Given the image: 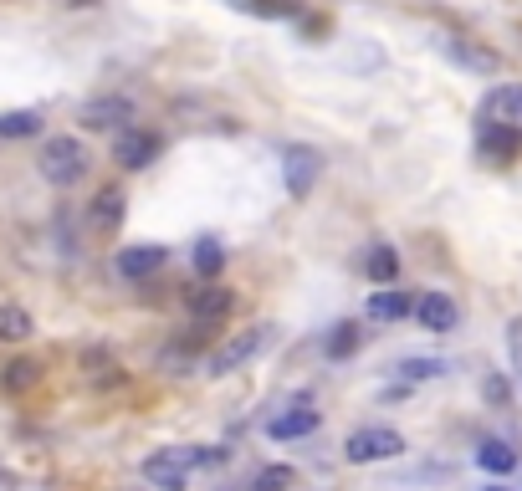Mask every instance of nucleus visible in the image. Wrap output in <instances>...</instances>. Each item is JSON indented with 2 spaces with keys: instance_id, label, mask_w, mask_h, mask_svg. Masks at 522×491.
Returning a JSON list of instances; mask_svg holds the SVG:
<instances>
[{
  "instance_id": "nucleus-8",
  "label": "nucleus",
  "mask_w": 522,
  "mask_h": 491,
  "mask_svg": "<svg viewBox=\"0 0 522 491\" xmlns=\"http://www.w3.org/2000/svg\"><path fill=\"white\" fill-rule=\"evenodd\" d=\"M154 154H159V139H154V133H144V128H118L113 159H118L123 169H144V164H154Z\"/></svg>"
},
{
  "instance_id": "nucleus-18",
  "label": "nucleus",
  "mask_w": 522,
  "mask_h": 491,
  "mask_svg": "<svg viewBox=\"0 0 522 491\" xmlns=\"http://www.w3.org/2000/svg\"><path fill=\"white\" fill-rule=\"evenodd\" d=\"M236 11H246V16H261V21H287V16H297V0H231Z\"/></svg>"
},
{
  "instance_id": "nucleus-25",
  "label": "nucleus",
  "mask_w": 522,
  "mask_h": 491,
  "mask_svg": "<svg viewBox=\"0 0 522 491\" xmlns=\"http://www.w3.org/2000/svg\"><path fill=\"white\" fill-rule=\"evenodd\" d=\"M354 343H359V328L354 323H338V333L328 338V353H333V359H343V353H354Z\"/></svg>"
},
{
  "instance_id": "nucleus-2",
  "label": "nucleus",
  "mask_w": 522,
  "mask_h": 491,
  "mask_svg": "<svg viewBox=\"0 0 522 491\" xmlns=\"http://www.w3.org/2000/svg\"><path fill=\"white\" fill-rule=\"evenodd\" d=\"M221 461V451H154L144 461V476L159 486V491H185L190 486V471L200 466H215Z\"/></svg>"
},
{
  "instance_id": "nucleus-12",
  "label": "nucleus",
  "mask_w": 522,
  "mask_h": 491,
  "mask_svg": "<svg viewBox=\"0 0 522 491\" xmlns=\"http://www.w3.org/2000/svg\"><path fill=\"white\" fill-rule=\"evenodd\" d=\"M415 312V297L405 292V287H379L374 297H369V318L374 323H405Z\"/></svg>"
},
{
  "instance_id": "nucleus-15",
  "label": "nucleus",
  "mask_w": 522,
  "mask_h": 491,
  "mask_svg": "<svg viewBox=\"0 0 522 491\" xmlns=\"http://www.w3.org/2000/svg\"><path fill=\"white\" fill-rule=\"evenodd\" d=\"M31 338V312L16 302H0V343H21Z\"/></svg>"
},
{
  "instance_id": "nucleus-16",
  "label": "nucleus",
  "mask_w": 522,
  "mask_h": 491,
  "mask_svg": "<svg viewBox=\"0 0 522 491\" xmlns=\"http://www.w3.org/2000/svg\"><path fill=\"white\" fill-rule=\"evenodd\" d=\"M118 220H123V190H98V200H93V226L98 231H113L118 226Z\"/></svg>"
},
{
  "instance_id": "nucleus-1",
  "label": "nucleus",
  "mask_w": 522,
  "mask_h": 491,
  "mask_svg": "<svg viewBox=\"0 0 522 491\" xmlns=\"http://www.w3.org/2000/svg\"><path fill=\"white\" fill-rule=\"evenodd\" d=\"M87 164H93V154H87V144L72 139V133H57V139L41 144V180L57 185V190H72L77 180H87Z\"/></svg>"
},
{
  "instance_id": "nucleus-5",
  "label": "nucleus",
  "mask_w": 522,
  "mask_h": 491,
  "mask_svg": "<svg viewBox=\"0 0 522 491\" xmlns=\"http://www.w3.org/2000/svg\"><path fill=\"white\" fill-rule=\"evenodd\" d=\"M267 338H272V328L267 323H256V328H246L241 338H231L226 348H215V359H210V374H231V369H241L251 353H261L267 348Z\"/></svg>"
},
{
  "instance_id": "nucleus-11",
  "label": "nucleus",
  "mask_w": 522,
  "mask_h": 491,
  "mask_svg": "<svg viewBox=\"0 0 522 491\" xmlns=\"http://www.w3.org/2000/svg\"><path fill=\"white\" fill-rule=\"evenodd\" d=\"M231 307H236V292H231V287L205 282V287H195V292H190V312H195L200 323H221Z\"/></svg>"
},
{
  "instance_id": "nucleus-24",
  "label": "nucleus",
  "mask_w": 522,
  "mask_h": 491,
  "mask_svg": "<svg viewBox=\"0 0 522 491\" xmlns=\"http://www.w3.org/2000/svg\"><path fill=\"white\" fill-rule=\"evenodd\" d=\"M36 379H41V369H36L31 359H16V364L6 369V389H31Z\"/></svg>"
},
{
  "instance_id": "nucleus-9",
  "label": "nucleus",
  "mask_w": 522,
  "mask_h": 491,
  "mask_svg": "<svg viewBox=\"0 0 522 491\" xmlns=\"http://www.w3.org/2000/svg\"><path fill=\"white\" fill-rule=\"evenodd\" d=\"M415 318H420V328H430V333H451V328L461 323V307H456V297H446V292H425V297H415Z\"/></svg>"
},
{
  "instance_id": "nucleus-28",
  "label": "nucleus",
  "mask_w": 522,
  "mask_h": 491,
  "mask_svg": "<svg viewBox=\"0 0 522 491\" xmlns=\"http://www.w3.org/2000/svg\"><path fill=\"white\" fill-rule=\"evenodd\" d=\"M487 491H507V486H487Z\"/></svg>"
},
{
  "instance_id": "nucleus-26",
  "label": "nucleus",
  "mask_w": 522,
  "mask_h": 491,
  "mask_svg": "<svg viewBox=\"0 0 522 491\" xmlns=\"http://www.w3.org/2000/svg\"><path fill=\"white\" fill-rule=\"evenodd\" d=\"M400 374H405V379H435V374H446V364H441V359H405Z\"/></svg>"
},
{
  "instance_id": "nucleus-17",
  "label": "nucleus",
  "mask_w": 522,
  "mask_h": 491,
  "mask_svg": "<svg viewBox=\"0 0 522 491\" xmlns=\"http://www.w3.org/2000/svg\"><path fill=\"white\" fill-rule=\"evenodd\" d=\"M364 272H369L379 287L395 282V277H400V256H395V246H374V251H369V261H364Z\"/></svg>"
},
{
  "instance_id": "nucleus-7",
  "label": "nucleus",
  "mask_w": 522,
  "mask_h": 491,
  "mask_svg": "<svg viewBox=\"0 0 522 491\" xmlns=\"http://www.w3.org/2000/svg\"><path fill=\"white\" fill-rule=\"evenodd\" d=\"M169 261V251L164 246H123L118 256H113V272L123 277V282H144V277H154L159 266Z\"/></svg>"
},
{
  "instance_id": "nucleus-21",
  "label": "nucleus",
  "mask_w": 522,
  "mask_h": 491,
  "mask_svg": "<svg viewBox=\"0 0 522 491\" xmlns=\"http://www.w3.org/2000/svg\"><path fill=\"white\" fill-rule=\"evenodd\" d=\"M292 486H297V471L292 466H261L256 481H251V491H292Z\"/></svg>"
},
{
  "instance_id": "nucleus-3",
  "label": "nucleus",
  "mask_w": 522,
  "mask_h": 491,
  "mask_svg": "<svg viewBox=\"0 0 522 491\" xmlns=\"http://www.w3.org/2000/svg\"><path fill=\"white\" fill-rule=\"evenodd\" d=\"M400 451H405V440L389 425H364V430L348 435V445H343V456L354 461V466H374V461H389V456H400Z\"/></svg>"
},
{
  "instance_id": "nucleus-10",
  "label": "nucleus",
  "mask_w": 522,
  "mask_h": 491,
  "mask_svg": "<svg viewBox=\"0 0 522 491\" xmlns=\"http://www.w3.org/2000/svg\"><path fill=\"white\" fill-rule=\"evenodd\" d=\"M476 149H482V159H492V164H512L522 154V133L517 128L482 123V133H476Z\"/></svg>"
},
{
  "instance_id": "nucleus-19",
  "label": "nucleus",
  "mask_w": 522,
  "mask_h": 491,
  "mask_svg": "<svg viewBox=\"0 0 522 491\" xmlns=\"http://www.w3.org/2000/svg\"><path fill=\"white\" fill-rule=\"evenodd\" d=\"M451 57H456V62H466L471 72H497V67H502V57H497V52L471 47V41H451Z\"/></svg>"
},
{
  "instance_id": "nucleus-4",
  "label": "nucleus",
  "mask_w": 522,
  "mask_h": 491,
  "mask_svg": "<svg viewBox=\"0 0 522 491\" xmlns=\"http://www.w3.org/2000/svg\"><path fill=\"white\" fill-rule=\"evenodd\" d=\"M282 174H287V195L292 200H302L313 185H318V174H323V159H318V149H308V144H292L287 154H282Z\"/></svg>"
},
{
  "instance_id": "nucleus-14",
  "label": "nucleus",
  "mask_w": 522,
  "mask_h": 491,
  "mask_svg": "<svg viewBox=\"0 0 522 491\" xmlns=\"http://www.w3.org/2000/svg\"><path fill=\"white\" fill-rule=\"evenodd\" d=\"M476 466H487V471L507 476V471L517 466V451H512L507 440H482V445H476Z\"/></svg>"
},
{
  "instance_id": "nucleus-13",
  "label": "nucleus",
  "mask_w": 522,
  "mask_h": 491,
  "mask_svg": "<svg viewBox=\"0 0 522 491\" xmlns=\"http://www.w3.org/2000/svg\"><path fill=\"white\" fill-rule=\"evenodd\" d=\"M313 430H318V410H308V405H292V410L267 420L272 440H297V435H313Z\"/></svg>"
},
{
  "instance_id": "nucleus-23",
  "label": "nucleus",
  "mask_w": 522,
  "mask_h": 491,
  "mask_svg": "<svg viewBox=\"0 0 522 491\" xmlns=\"http://www.w3.org/2000/svg\"><path fill=\"white\" fill-rule=\"evenodd\" d=\"M221 261H226L221 241H210V236H205V241L195 246V272H200V277H215V272H221Z\"/></svg>"
},
{
  "instance_id": "nucleus-27",
  "label": "nucleus",
  "mask_w": 522,
  "mask_h": 491,
  "mask_svg": "<svg viewBox=\"0 0 522 491\" xmlns=\"http://www.w3.org/2000/svg\"><path fill=\"white\" fill-rule=\"evenodd\" d=\"M487 394H492V405H507V384L502 379H487Z\"/></svg>"
},
{
  "instance_id": "nucleus-6",
  "label": "nucleus",
  "mask_w": 522,
  "mask_h": 491,
  "mask_svg": "<svg viewBox=\"0 0 522 491\" xmlns=\"http://www.w3.org/2000/svg\"><path fill=\"white\" fill-rule=\"evenodd\" d=\"M482 123H497V128H517L522 133V82H502L482 98Z\"/></svg>"
},
{
  "instance_id": "nucleus-22",
  "label": "nucleus",
  "mask_w": 522,
  "mask_h": 491,
  "mask_svg": "<svg viewBox=\"0 0 522 491\" xmlns=\"http://www.w3.org/2000/svg\"><path fill=\"white\" fill-rule=\"evenodd\" d=\"M82 118L93 123V128H113V123H123V128H128V103H93Z\"/></svg>"
},
{
  "instance_id": "nucleus-20",
  "label": "nucleus",
  "mask_w": 522,
  "mask_h": 491,
  "mask_svg": "<svg viewBox=\"0 0 522 491\" xmlns=\"http://www.w3.org/2000/svg\"><path fill=\"white\" fill-rule=\"evenodd\" d=\"M41 133V113H0V139H31Z\"/></svg>"
}]
</instances>
